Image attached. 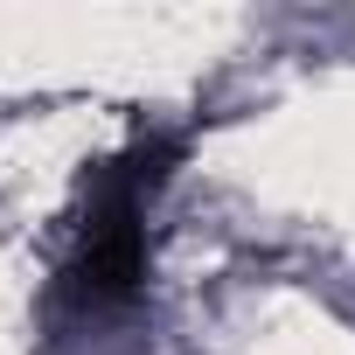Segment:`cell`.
I'll return each instance as SVG.
<instances>
[{"mask_svg":"<svg viewBox=\"0 0 355 355\" xmlns=\"http://www.w3.org/2000/svg\"><path fill=\"white\" fill-rule=\"evenodd\" d=\"M182 160V139L146 132L119 160L84 174V196L70 216V258H63V293L77 306H125L146 279V202Z\"/></svg>","mask_w":355,"mask_h":355,"instance_id":"6da1fadb","label":"cell"}]
</instances>
